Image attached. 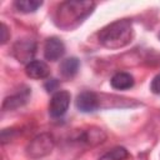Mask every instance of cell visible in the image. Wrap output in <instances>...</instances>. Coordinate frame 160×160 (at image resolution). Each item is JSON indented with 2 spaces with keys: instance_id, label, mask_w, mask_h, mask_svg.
Returning <instances> with one entry per match:
<instances>
[{
  "instance_id": "obj_1",
  "label": "cell",
  "mask_w": 160,
  "mask_h": 160,
  "mask_svg": "<svg viewBox=\"0 0 160 160\" xmlns=\"http://www.w3.org/2000/svg\"><path fill=\"white\" fill-rule=\"evenodd\" d=\"M94 8H95V2L92 1L61 2L55 14V22L59 28L62 29L75 28L91 14Z\"/></svg>"
},
{
  "instance_id": "obj_2",
  "label": "cell",
  "mask_w": 160,
  "mask_h": 160,
  "mask_svg": "<svg viewBox=\"0 0 160 160\" xmlns=\"http://www.w3.org/2000/svg\"><path fill=\"white\" fill-rule=\"evenodd\" d=\"M98 36L102 46L108 49H120L128 45L132 39L131 21L128 19L116 20L102 28Z\"/></svg>"
},
{
  "instance_id": "obj_3",
  "label": "cell",
  "mask_w": 160,
  "mask_h": 160,
  "mask_svg": "<svg viewBox=\"0 0 160 160\" xmlns=\"http://www.w3.org/2000/svg\"><path fill=\"white\" fill-rule=\"evenodd\" d=\"M54 148V139L49 134H40L34 138L26 148V154L31 159H39L51 152Z\"/></svg>"
},
{
  "instance_id": "obj_4",
  "label": "cell",
  "mask_w": 160,
  "mask_h": 160,
  "mask_svg": "<svg viewBox=\"0 0 160 160\" xmlns=\"http://www.w3.org/2000/svg\"><path fill=\"white\" fill-rule=\"evenodd\" d=\"M70 105V94L66 90H58L52 94L49 104V114L51 118L58 119L65 115Z\"/></svg>"
},
{
  "instance_id": "obj_5",
  "label": "cell",
  "mask_w": 160,
  "mask_h": 160,
  "mask_svg": "<svg viewBox=\"0 0 160 160\" xmlns=\"http://www.w3.org/2000/svg\"><path fill=\"white\" fill-rule=\"evenodd\" d=\"M36 51V42L31 39H21L18 40L12 46V54L18 59V61L29 64L32 61V58Z\"/></svg>"
},
{
  "instance_id": "obj_6",
  "label": "cell",
  "mask_w": 160,
  "mask_h": 160,
  "mask_svg": "<svg viewBox=\"0 0 160 160\" xmlns=\"http://www.w3.org/2000/svg\"><path fill=\"white\" fill-rule=\"evenodd\" d=\"M65 54V45L59 38H49L44 45V56L46 60L56 61Z\"/></svg>"
},
{
  "instance_id": "obj_7",
  "label": "cell",
  "mask_w": 160,
  "mask_h": 160,
  "mask_svg": "<svg viewBox=\"0 0 160 160\" xmlns=\"http://www.w3.org/2000/svg\"><path fill=\"white\" fill-rule=\"evenodd\" d=\"M99 98L92 91H82L76 98V108L81 112H94L99 109Z\"/></svg>"
},
{
  "instance_id": "obj_8",
  "label": "cell",
  "mask_w": 160,
  "mask_h": 160,
  "mask_svg": "<svg viewBox=\"0 0 160 160\" xmlns=\"http://www.w3.org/2000/svg\"><path fill=\"white\" fill-rule=\"evenodd\" d=\"M25 72L31 79H45L49 76L50 70L46 62L41 60H32L25 66Z\"/></svg>"
},
{
  "instance_id": "obj_9",
  "label": "cell",
  "mask_w": 160,
  "mask_h": 160,
  "mask_svg": "<svg viewBox=\"0 0 160 160\" xmlns=\"http://www.w3.org/2000/svg\"><path fill=\"white\" fill-rule=\"evenodd\" d=\"M110 84L116 90H128L134 86V78L131 74L125 71H119L112 75Z\"/></svg>"
},
{
  "instance_id": "obj_10",
  "label": "cell",
  "mask_w": 160,
  "mask_h": 160,
  "mask_svg": "<svg viewBox=\"0 0 160 160\" xmlns=\"http://www.w3.org/2000/svg\"><path fill=\"white\" fill-rule=\"evenodd\" d=\"M105 138H106V135L104 134V131L101 129H89L85 132H82L78 138V140L80 142L86 144L88 146L89 145L90 146H94V145H98V144L102 142L105 140Z\"/></svg>"
},
{
  "instance_id": "obj_11",
  "label": "cell",
  "mask_w": 160,
  "mask_h": 160,
  "mask_svg": "<svg viewBox=\"0 0 160 160\" xmlns=\"http://www.w3.org/2000/svg\"><path fill=\"white\" fill-rule=\"evenodd\" d=\"M80 66V61L78 58H68L65 60L61 61L60 64V72L64 78L66 79H71L78 74Z\"/></svg>"
},
{
  "instance_id": "obj_12",
  "label": "cell",
  "mask_w": 160,
  "mask_h": 160,
  "mask_svg": "<svg viewBox=\"0 0 160 160\" xmlns=\"http://www.w3.org/2000/svg\"><path fill=\"white\" fill-rule=\"evenodd\" d=\"M128 158H129V151L124 146H116L106 151L104 155H101L99 160H125Z\"/></svg>"
},
{
  "instance_id": "obj_13",
  "label": "cell",
  "mask_w": 160,
  "mask_h": 160,
  "mask_svg": "<svg viewBox=\"0 0 160 160\" xmlns=\"http://www.w3.org/2000/svg\"><path fill=\"white\" fill-rule=\"evenodd\" d=\"M42 5V1L39 0H16L14 6L21 12H34Z\"/></svg>"
},
{
  "instance_id": "obj_14",
  "label": "cell",
  "mask_w": 160,
  "mask_h": 160,
  "mask_svg": "<svg viewBox=\"0 0 160 160\" xmlns=\"http://www.w3.org/2000/svg\"><path fill=\"white\" fill-rule=\"evenodd\" d=\"M28 100V95L25 94H16L14 96H10V98H6L4 100V104H2V109L4 110H11V109H16L21 105H24Z\"/></svg>"
},
{
  "instance_id": "obj_15",
  "label": "cell",
  "mask_w": 160,
  "mask_h": 160,
  "mask_svg": "<svg viewBox=\"0 0 160 160\" xmlns=\"http://www.w3.org/2000/svg\"><path fill=\"white\" fill-rule=\"evenodd\" d=\"M150 90H151L154 94L160 95V72H159L158 75H155V76H154V79L151 80Z\"/></svg>"
},
{
  "instance_id": "obj_16",
  "label": "cell",
  "mask_w": 160,
  "mask_h": 160,
  "mask_svg": "<svg viewBox=\"0 0 160 160\" xmlns=\"http://www.w3.org/2000/svg\"><path fill=\"white\" fill-rule=\"evenodd\" d=\"M56 86H58V81H56L55 79H51V80H49V81L45 84V88H46L48 91H54Z\"/></svg>"
},
{
  "instance_id": "obj_17",
  "label": "cell",
  "mask_w": 160,
  "mask_h": 160,
  "mask_svg": "<svg viewBox=\"0 0 160 160\" xmlns=\"http://www.w3.org/2000/svg\"><path fill=\"white\" fill-rule=\"evenodd\" d=\"M8 41V28L5 24H1V44Z\"/></svg>"
},
{
  "instance_id": "obj_18",
  "label": "cell",
  "mask_w": 160,
  "mask_h": 160,
  "mask_svg": "<svg viewBox=\"0 0 160 160\" xmlns=\"http://www.w3.org/2000/svg\"><path fill=\"white\" fill-rule=\"evenodd\" d=\"M159 39H160V35H159Z\"/></svg>"
}]
</instances>
